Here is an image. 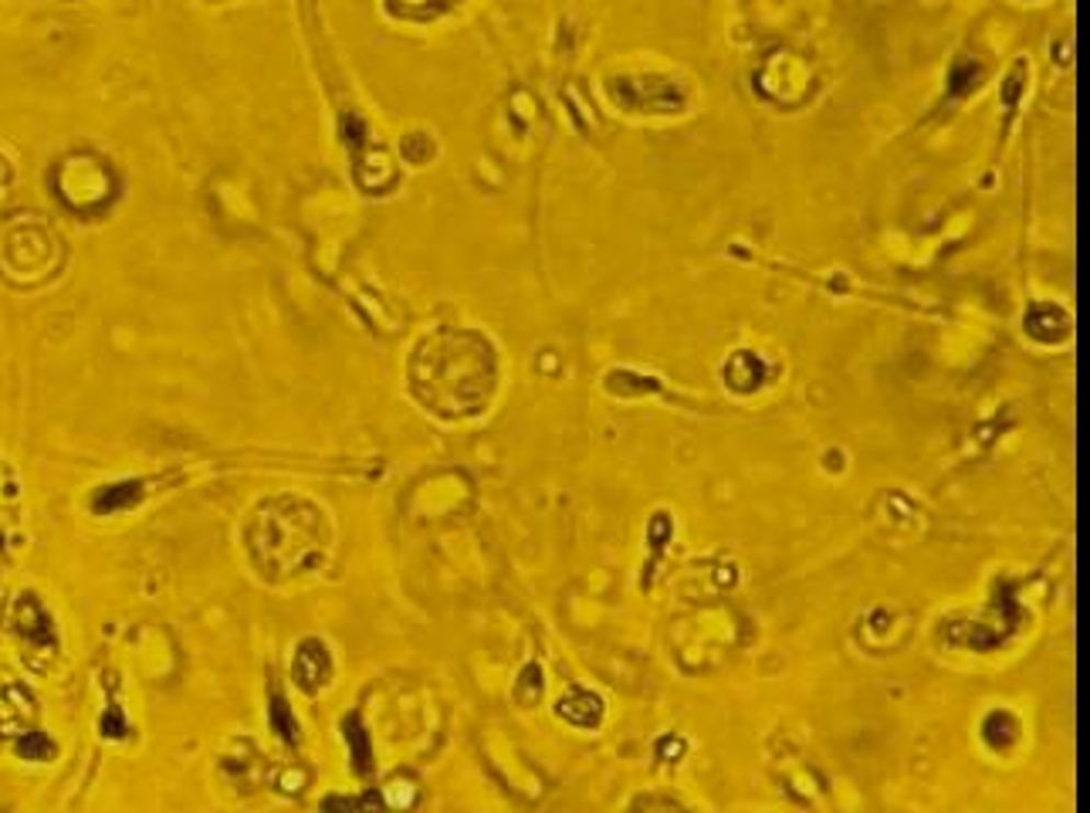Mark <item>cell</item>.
Listing matches in <instances>:
<instances>
[{"label": "cell", "mask_w": 1090, "mask_h": 813, "mask_svg": "<svg viewBox=\"0 0 1090 813\" xmlns=\"http://www.w3.org/2000/svg\"><path fill=\"white\" fill-rule=\"evenodd\" d=\"M491 357L475 336H447L434 353L417 360V394L431 410L447 417H464L481 410L491 394Z\"/></svg>", "instance_id": "obj_1"}, {"label": "cell", "mask_w": 1090, "mask_h": 813, "mask_svg": "<svg viewBox=\"0 0 1090 813\" xmlns=\"http://www.w3.org/2000/svg\"><path fill=\"white\" fill-rule=\"evenodd\" d=\"M332 675V662H329V651L322 641H305L295 654V681L305 691H319L322 685H329Z\"/></svg>", "instance_id": "obj_2"}]
</instances>
